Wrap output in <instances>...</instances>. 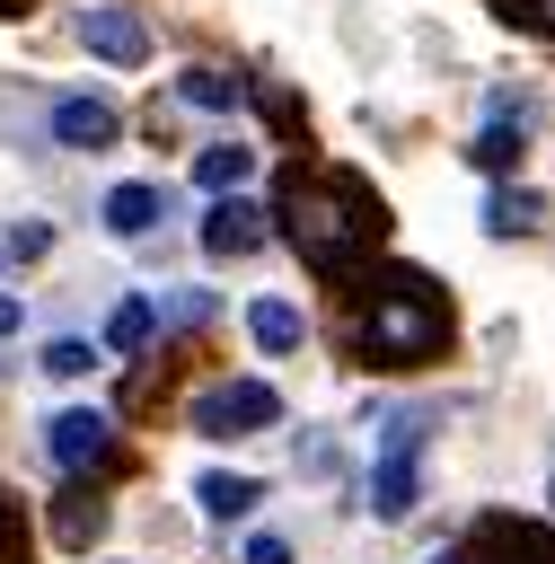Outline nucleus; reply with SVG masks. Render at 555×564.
Here are the masks:
<instances>
[{
	"mask_svg": "<svg viewBox=\"0 0 555 564\" xmlns=\"http://www.w3.org/2000/svg\"><path fill=\"white\" fill-rule=\"evenodd\" d=\"M282 238L300 247V264L352 273V264L388 238V212H379V194H370L352 167H308V176L282 185Z\"/></svg>",
	"mask_w": 555,
	"mask_h": 564,
	"instance_id": "f257e3e1",
	"label": "nucleus"
},
{
	"mask_svg": "<svg viewBox=\"0 0 555 564\" xmlns=\"http://www.w3.org/2000/svg\"><path fill=\"white\" fill-rule=\"evenodd\" d=\"M440 344H449V300H440V282L414 273V264L379 273L370 300L352 308V352H361L370 370H414V361H432Z\"/></svg>",
	"mask_w": 555,
	"mask_h": 564,
	"instance_id": "f03ea898",
	"label": "nucleus"
},
{
	"mask_svg": "<svg viewBox=\"0 0 555 564\" xmlns=\"http://www.w3.org/2000/svg\"><path fill=\"white\" fill-rule=\"evenodd\" d=\"M423 441H432V414H423V405H405V414L379 423V467H370V511H379V520H405V511H414Z\"/></svg>",
	"mask_w": 555,
	"mask_h": 564,
	"instance_id": "7ed1b4c3",
	"label": "nucleus"
},
{
	"mask_svg": "<svg viewBox=\"0 0 555 564\" xmlns=\"http://www.w3.org/2000/svg\"><path fill=\"white\" fill-rule=\"evenodd\" d=\"M185 423H194L203 441H238V432L282 423V397H273L264 379H220V388H203V397L185 405Z\"/></svg>",
	"mask_w": 555,
	"mask_h": 564,
	"instance_id": "20e7f679",
	"label": "nucleus"
},
{
	"mask_svg": "<svg viewBox=\"0 0 555 564\" xmlns=\"http://www.w3.org/2000/svg\"><path fill=\"white\" fill-rule=\"evenodd\" d=\"M44 458H53L62 476H106V467H115V423H106L97 405H70V414L44 423Z\"/></svg>",
	"mask_w": 555,
	"mask_h": 564,
	"instance_id": "39448f33",
	"label": "nucleus"
},
{
	"mask_svg": "<svg viewBox=\"0 0 555 564\" xmlns=\"http://www.w3.org/2000/svg\"><path fill=\"white\" fill-rule=\"evenodd\" d=\"M79 44H88L97 62H115V70L150 62V26H141L132 9H115V0H88V9H79Z\"/></svg>",
	"mask_w": 555,
	"mask_h": 564,
	"instance_id": "423d86ee",
	"label": "nucleus"
},
{
	"mask_svg": "<svg viewBox=\"0 0 555 564\" xmlns=\"http://www.w3.org/2000/svg\"><path fill=\"white\" fill-rule=\"evenodd\" d=\"M458 564H555V538H546L537 520H485V529L458 546Z\"/></svg>",
	"mask_w": 555,
	"mask_h": 564,
	"instance_id": "0eeeda50",
	"label": "nucleus"
},
{
	"mask_svg": "<svg viewBox=\"0 0 555 564\" xmlns=\"http://www.w3.org/2000/svg\"><path fill=\"white\" fill-rule=\"evenodd\" d=\"M115 132H123V115L106 97H53V141L62 150H106Z\"/></svg>",
	"mask_w": 555,
	"mask_h": 564,
	"instance_id": "6e6552de",
	"label": "nucleus"
},
{
	"mask_svg": "<svg viewBox=\"0 0 555 564\" xmlns=\"http://www.w3.org/2000/svg\"><path fill=\"white\" fill-rule=\"evenodd\" d=\"M203 247H211V256H255V247H264V212H255V203H238V194H211Z\"/></svg>",
	"mask_w": 555,
	"mask_h": 564,
	"instance_id": "1a4fd4ad",
	"label": "nucleus"
},
{
	"mask_svg": "<svg viewBox=\"0 0 555 564\" xmlns=\"http://www.w3.org/2000/svg\"><path fill=\"white\" fill-rule=\"evenodd\" d=\"M159 220H167V194H159V185H115V194H106V229H115V238H150Z\"/></svg>",
	"mask_w": 555,
	"mask_h": 564,
	"instance_id": "9d476101",
	"label": "nucleus"
},
{
	"mask_svg": "<svg viewBox=\"0 0 555 564\" xmlns=\"http://www.w3.org/2000/svg\"><path fill=\"white\" fill-rule=\"evenodd\" d=\"M176 97H185V106H203V115H229V106H247V79H238V70H211V62H194V70L176 79Z\"/></svg>",
	"mask_w": 555,
	"mask_h": 564,
	"instance_id": "9b49d317",
	"label": "nucleus"
},
{
	"mask_svg": "<svg viewBox=\"0 0 555 564\" xmlns=\"http://www.w3.org/2000/svg\"><path fill=\"white\" fill-rule=\"evenodd\" d=\"M247 335H255L264 352H300V335H308V317H300L291 300H255V308H247Z\"/></svg>",
	"mask_w": 555,
	"mask_h": 564,
	"instance_id": "f8f14e48",
	"label": "nucleus"
},
{
	"mask_svg": "<svg viewBox=\"0 0 555 564\" xmlns=\"http://www.w3.org/2000/svg\"><path fill=\"white\" fill-rule=\"evenodd\" d=\"M247 176H255V150H238V141H220V150L194 159V185H203V194H238Z\"/></svg>",
	"mask_w": 555,
	"mask_h": 564,
	"instance_id": "ddd939ff",
	"label": "nucleus"
},
{
	"mask_svg": "<svg viewBox=\"0 0 555 564\" xmlns=\"http://www.w3.org/2000/svg\"><path fill=\"white\" fill-rule=\"evenodd\" d=\"M97 529H106V502L70 485V494H62V511H53V538H62V546H97Z\"/></svg>",
	"mask_w": 555,
	"mask_h": 564,
	"instance_id": "4468645a",
	"label": "nucleus"
},
{
	"mask_svg": "<svg viewBox=\"0 0 555 564\" xmlns=\"http://www.w3.org/2000/svg\"><path fill=\"white\" fill-rule=\"evenodd\" d=\"M255 494H264L255 476H203V485H194V502H203L211 520H238V511H255Z\"/></svg>",
	"mask_w": 555,
	"mask_h": 564,
	"instance_id": "2eb2a0df",
	"label": "nucleus"
},
{
	"mask_svg": "<svg viewBox=\"0 0 555 564\" xmlns=\"http://www.w3.org/2000/svg\"><path fill=\"white\" fill-rule=\"evenodd\" d=\"M150 326H159V308H150V300H123V308L106 317V344H115V352H141Z\"/></svg>",
	"mask_w": 555,
	"mask_h": 564,
	"instance_id": "dca6fc26",
	"label": "nucleus"
},
{
	"mask_svg": "<svg viewBox=\"0 0 555 564\" xmlns=\"http://www.w3.org/2000/svg\"><path fill=\"white\" fill-rule=\"evenodd\" d=\"M485 229H493V238L537 229V194H511V185H502V194H493V212H485Z\"/></svg>",
	"mask_w": 555,
	"mask_h": 564,
	"instance_id": "f3484780",
	"label": "nucleus"
},
{
	"mask_svg": "<svg viewBox=\"0 0 555 564\" xmlns=\"http://www.w3.org/2000/svg\"><path fill=\"white\" fill-rule=\"evenodd\" d=\"M44 370H53V379H88V370H97V344L62 335V344H44Z\"/></svg>",
	"mask_w": 555,
	"mask_h": 564,
	"instance_id": "a211bd4d",
	"label": "nucleus"
},
{
	"mask_svg": "<svg viewBox=\"0 0 555 564\" xmlns=\"http://www.w3.org/2000/svg\"><path fill=\"white\" fill-rule=\"evenodd\" d=\"M467 159H476V167H511V159H520V123H511V132L493 123V132H485V141H476Z\"/></svg>",
	"mask_w": 555,
	"mask_h": 564,
	"instance_id": "6ab92c4d",
	"label": "nucleus"
},
{
	"mask_svg": "<svg viewBox=\"0 0 555 564\" xmlns=\"http://www.w3.org/2000/svg\"><path fill=\"white\" fill-rule=\"evenodd\" d=\"M0 564H26V529H18V502L0 494Z\"/></svg>",
	"mask_w": 555,
	"mask_h": 564,
	"instance_id": "aec40b11",
	"label": "nucleus"
},
{
	"mask_svg": "<svg viewBox=\"0 0 555 564\" xmlns=\"http://www.w3.org/2000/svg\"><path fill=\"white\" fill-rule=\"evenodd\" d=\"M502 18H520V26H546V35H555V0H502Z\"/></svg>",
	"mask_w": 555,
	"mask_h": 564,
	"instance_id": "412c9836",
	"label": "nucleus"
},
{
	"mask_svg": "<svg viewBox=\"0 0 555 564\" xmlns=\"http://www.w3.org/2000/svg\"><path fill=\"white\" fill-rule=\"evenodd\" d=\"M247 564H291V546H282V538H255V546H247Z\"/></svg>",
	"mask_w": 555,
	"mask_h": 564,
	"instance_id": "4be33fe9",
	"label": "nucleus"
},
{
	"mask_svg": "<svg viewBox=\"0 0 555 564\" xmlns=\"http://www.w3.org/2000/svg\"><path fill=\"white\" fill-rule=\"evenodd\" d=\"M0 335H18V300L9 291H0Z\"/></svg>",
	"mask_w": 555,
	"mask_h": 564,
	"instance_id": "5701e85b",
	"label": "nucleus"
},
{
	"mask_svg": "<svg viewBox=\"0 0 555 564\" xmlns=\"http://www.w3.org/2000/svg\"><path fill=\"white\" fill-rule=\"evenodd\" d=\"M18 9H26V0H0V18H18Z\"/></svg>",
	"mask_w": 555,
	"mask_h": 564,
	"instance_id": "b1692460",
	"label": "nucleus"
}]
</instances>
